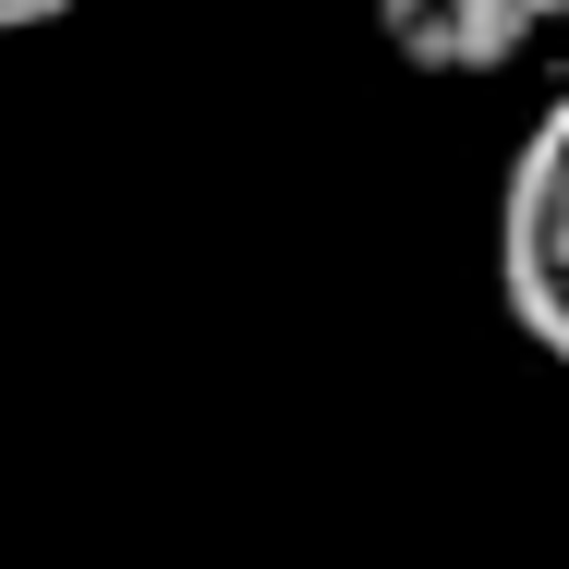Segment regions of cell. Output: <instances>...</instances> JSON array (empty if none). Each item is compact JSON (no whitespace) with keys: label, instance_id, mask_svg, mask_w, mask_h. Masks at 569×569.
Segmentation results:
<instances>
[{"label":"cell","instance_id":"277c9868","mask_svg":"<svg viewBox=\"0 0 569 569\" xmlns=\"http://www.w3.org/2000/svg\"><path fill=\"white\" fill-rule=\"evenodd\" d=\"M546 12H569V0H546Z\"/></svg>","mask_w":569,"mask_h":569},{"label":"cell","instance_id":"7a4b0ae2","mask_svg":"<svg viewBox=\"0 0 569 569\" xmlns=\"http://www.w3.org/2000/svg\"><path fill=\"white\" fill-rule=\"evenodd\" d=\"M546 24H558L546 0H376V37H388L412 73H449V86L509 73Z\"/></svg>","mask_w":569,"mask_h":569},{"label":"cell","instance_id":"6da1fadb","mask_svg":"<svg viewBox=\"0 0 569 569\" xmlns=\"http://www.w3.org/2000/svg\"><path fill=\"white\" fill-rule=\"evenodd\" d=\"M497 291H509L521 340L569 363V86L546 98V121L509 158V194H497Z\"/></svg>","mask_w":569,"mask_h":569},{"label":"cell","instance_id":"3957f363","mask_svg":"<svg viewBox=\"0 0 569 569\" xmlns=\"http://www.w3.org/2000/svg\"><path fill=\"white\" fill-rule=\"evenodd\" d=\"M73 0H0V37H37V24H61Z\"/></svg>","mask_w":569,"mask_h":569}]
</instances>
